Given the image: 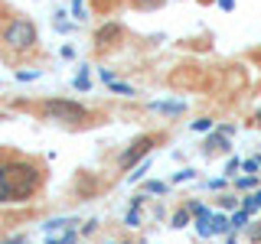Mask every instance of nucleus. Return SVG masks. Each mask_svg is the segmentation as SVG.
I'll return each mask as SVG.
<instances>
[{"label": "nucleus", "mask_w": 261, "mask_h": 244, "mask_svg": "<svg viewBox=\"0 0 261 244\" xmlns=\"http://www.w3.org/2000/svg\"><path fill=\"white\" fill-rule=\"evenodd\" d=\"M62 59H75V49H72V46H62Z\"/></svg>", "instance_id": "obj_29"}, {"label": "nucleus", "mask_w": 261, "mask_h": 244, "mask_svg": "<svg viewBox=\"0 0 261 244\" xmlns=\"http://www.w3.org/2000/svg\"><path fill=\"white\" fill-rule=\"evenodd\" d=\"M196 179V169H179V173H173V182H193Z\"/></svg>", "instance_id": "obj_25"}, {"label": "nucleus", "mask_w": 261, "mask_h": 244, "mask_svg": "<svg viewBox=\"0 0 261 244\" xmlns=\"http://www.w3.org/2000/svg\"><path fill=\"white\" fill-rule=\"evenodd\" d=\"M4 244H27V238H23V234H16V238H7Z\"/></svg>", "instance_id": "obj_32"}, {"label": "nucleus", "mask_w": 261, "mask_h": 244, "mask_svg": "<svg viewBox=\"0 0 261 244\" xmlns=\"http://www.w3.org/2000/svg\"><path fill=\"white\" fill-rule=\"evenodd\" d=\"M75 238H79V231H75V228H69L65 234H59V238H53V234H49L46 244H75Z\"/></svg>", "instance_id": "obj_16"}, {"label": "nucleus", "mask_w": 261, "mask_h": 244, "mask_svg": "<svg viewBox=\"0 0 261 244\" xmlns=\"http://www.w3.org/2000/svg\"><path fill=\"white\" fill-rule=\"evenodd\" d=\"M212 127H216V120H209V117H199V120H193V130H196V134H209Z\"/></svg>", "instance_id": "obj_20"}, {"label": "nucleus", "mask_w": 261, "mask_h": 244, "mask_svg": "<svg viewBox=\"0 0 261 244\" xmlns=\"http://www.w3.org/2000/svg\"><path fill=\"white\" fill-rule=\"evenodd\" d=\"M190 215H193V211H190V208H183V211H176V215H173V228H186V225H190Z\"/></svg>", "instance_id": "obj_23"}, {"label": "nucleus", "mask_w": 261, "mask_h": 244, "mask_svg": "<svg viewBox=\"0 0 261 244\" xmlns=\"http://www.w3.org/2000/svg\"><path fill=\"white\" fill-rule=\"evenodd\" d=\"M239 169H242V160L232 157V160L225 163V179H235V173H239Z\"/></svg>", "instance_id": "obj_22"}, {"label": "nucleus", "mask_w": 261, "mask_h": 244, "mask_svg": "<svg viewBox=\"0 0 261 244\" xmlns=\"http://www.w3.org/2000/svg\"><path fill=\"white\" fill-rule=\"evenodd\" d=\"M144 195H137L134 202H130V208H127V215H124V225L127 228H141V222H144Z\"/></svg>", "instance_id": "obj_5"}, {"label": "nucleus", "mask_w": 261, "mask_h": 244, "mask_svg": "<svg viewBox=\"0 0 261 244\" xmlns=\"http://www.w3.org/2000/svg\"><path fill=\"white\" fill-rule=\"evenodd\" d=\"M258 166H261V160H245V163H242L245 173H258Z\"/></svg>", "instance_id": "obj_27"}, {"label": "nucleus", "mask_w": 261, "mask_h": 244, "mask_svg": "<svg viewBox=\"0 0 261 244\" xmlns=\"http://www.w3.org/2000/svg\"><path fill=\"white\" fill-rule=\"evenodd\" d=\"M0 179H4V166H0Z\"/></svg>", "instance_id": "obj_35"}, {"label": "nucleus", "mask_w": 261, "mask_h": 244, "mask_svg": "<svg viewBox=\"0 0 261 244\" xmlns=\"http://www.w3.org/2000/svg\"><path fill=\"white\" fill-rule=\"evenodd\" d=\"M121 33H124V29H121V23H108V26H101V29L95 33V43L105 46V43H111V39H118Z\"/></svg>", "instance_id": "obj_7"}, {"label": "nucleus", "mask_w": 261, "mask_h": 244, "mask_svg": "<svg viewBox=\"0 0 261 244\" xmlns=\"http://www.w3.org/2000/svg\"><path fill=\"white\" fill-rule=\"evenodd\" d=\"M190 211H193L196 218H206V215H212V211H209L206 205H202V202H190Z\"/></svg>", "instance_id": "obj_26"}, {"label": "nucleus", "mask_w": 261, "mask_h": 244, "mask_svg": "<svg viewBox=\"0 0 261 244\" xmlns=\"http://www.w3.org/2000/svg\"><path fill=\"white\" fill-rule=\"evenodd\" d=\"M235 205V195H222V208H232Z\"/></svg>", "instance_id": "obj_31"}, {"label": "nucleus", "mask_w": 261, "mask_h": 244, "mask_svg": "<svg viewBox=\"0 0 261 244\" xmlns=\"http://www.w3.org/2000/svg\"><path fill=\"white\" fill-rule=\"evenodd\" d=\"M255 120H258V124H261V111H258V114H255Z\"/></svg>", "instance_id": "obj_34"}, {"label": "nucleus", "mask_w": 261, "mask_h": 244, "mask_svg": "<svg viewBox=\"0 0 261 244\" xmlns=\"http://www.w3.org/2000/svg\"><path fill=\"white\" fill-rule=\"evenodd\" d=\"M65 16H69V13H56V29H59V33H72V29H75L79 26V23H69V20H65Z\"/></svg>", "instance_id": "obj_17"}, {"label": "nucleus", "mask_w": 261, "mask_h": 244, "mask_svg": "<svg viewBox=\"0 0 261 244\" xmlns=\"http://www.w3.org/2000/svg\"><path fill=\"white\" fill-rule=\"evenodd\" d=\"M147 169H150V163H147V160H144V163H137V166L127 173V182H141V179L147 176Z\"/></svg>", "instance_id": "obj_13"}, {"label": "nucleus", "mask_w": 261, "mask_h": 244, "mask_svg": "<svg viewBox=\"0 0 261 244\" xmlns=\"http://www.w3.org/2000/svg\"><path fill=\"white\" fill-rule=\"evenodd\" d=\"M46 114L53 120H69V124H75V120L85 117V108H82L79 101H69V98H53V101H46Z\"/></svg>", "instance_id": "obj_3"}, {"label": "nucleus", "mask_w": 261, "mask_h": 244, "mask_svg": "<svg viewBox=\"0 0 261 244\" xmlns=\"http://www.w3.org/2000/svg\"><path fill=\"white\" fill-rule=\"evenodd\" d=\"M69 10H72V20H75V23H85V20H88L85 0H69Z\"/></svg>", "instance_id": "obj_10"}, {"label": "nucleus", "mask_w": 261, "mask_h": 244, "mask_svg": "<svg viewBox=\"0 0 261 244\" xmlns=\"http://www.w3.org/2000/svg\"><path fill=\"white\" fill-rule=\"evenodd\" d=\"M219 7H222V10H232V7H235V0H219Z\"/></svg>", "instance_id": "obj_33"}, {"label": "nucleus", "mask_w": 261, "mask_h": 244, "mask_svg": "<svg viewBox=\"0 0 261 244\" xmlns=\"http://www.w3.org/2000/svg\"><path fill=\"white\" fill-rule=\"evenodd\" d=\"M150 146H153V137H137V140L121 153V166H137V163L150 153Z\"/></svg>", "instance_id": "obj_4"}, {"label": "nucleus", "mask_w": 261, "mask_h": 244, "mask_svg": "<svg viewBox=\"0 0 261 244\" xmlns=\"http://www.w3.org/2000/svg\"><path fill=\"white\" fill-rule=\"evenodd\" d=\"M72 85H75L79 92H88V85H92V81H88V65H79V75L72 78Z\"/></svg>", "instance_id": "obj_12"}, {"label": "nucleus", "mask_w": 261, "mask_h": 244, "mask_svg": "<svg viewBox=\"0 0 261 244\" xmlns=\"http://www.w3.org/2000/svg\"><path fill=\"white\" fill-rule=\"evenodd\" d=\"M98 75H101V81H105V85H111V81H114V72H108V69H101Z\"/></svg>", "instance_id": "obj_28"}, {"label": "nucleus", "mask_w": 261, "mask_h": 244, "mask_svg": "<svg viewBox=\"0 0 261 244\" xmlns=\"http://www.w3.org/2000/svg\"><path fill=\"white\" fill-rule=\"evenodd\" d=\"M206 186H209V189H222V186H225V179H209Z\"/></svg>", "instance_id": "obj_30"}, {"label": "nucleus", "mask_w": 261, "mask_h": 244, "mask_svg": "<svg viewBox=\"0 0 261 244\" xmlns=\"http://www.w3.org/2000/svg\"><path fill=\"white\" fill-rule=\"evenodd\" d=\"M108 88H111L114 95H124V98H130V95H134V88H130V85H121V81H111Z\"/></svg>", "instance_id": "obj_24"}, {"label": "nucleus", "mask_w": 261, "mask_h": 244, "mask_svg": "<svg viewBox=\"0 0 261 244\" xmlns=\"http://www.w3.org/2000/svg\"><path fill=\"white\" fill-rule=\"evenodd\" d=\"M248 222H251V211H248V208H239V211L232 215V228H235V231H239V228H245Z\"/></svg>", "instance_id": "obj_14"}, {"label": "nucleus", "mask_w": 261, "mask_h": 244, "mask_svg": "<svg viewBox=\"0 0 261 244\" xmlns=\"http://www.w3.org/2000/svg\"><path fill=\"white\" fill-rule=\"evenodd\" d=\"M144 192H150V195H167V182L150 179V182H144Z\"/></svg>", "instance_id": "obj_18"}, {"label": "nucleus", "mask_w": 261, "mask_h": 244, "mask_svg": "<svg viewBox=\"0 0 261 244\" xmlns=\"http://www.w3.org/2000/svg\"><path fill=\"white\" fill-rule=\"evenodd\" d=\"M235 186H239V189H242V192H248V189H255V186H258V173H248V176H242V179H239V182H235Z\"/></svg>", "instance_id": "obj_19"}, {"label": "nucleus", "mask_w": 261, "mask_h": 244, "mask_svg": "<svg viewBox=\"0 0 261 244\" xmlns=\"http://www.w3.org/2000/svg\"><path fill=\"white\" fill-rule=\"evenodd\" d=\"M4 43L10 49H16V52L33 49L36 46V26L30 20H23V16H16V20H10V26L4 29Z\"/></svg>", "instance_id": "obj_2"}, {"label": "nucleus", "mask_w": 261, "mask_h": 244, "mask_svg": "<svg viewBox=\"0 0 261 244\" xmlns=\"http://www.w3.org/2000/svg\"><path fill=\"white\" fill-rule=\"evenodd\" d=\"M39 169L33 163H10L0 179V202H23L39 189Z\"/></svg>", "instance_id": "obj_1"}, {"label": "nucleus", "mask_w": 261, "mask_h": 244, "mask_svg": "<svg viewBox=\"0 0 261 244\" xmlns=\"http://www.w3.org/2000/svg\"><path fill=\"white\" fill-rule=\"evenodd\" d=\"M209 150H228V140H225V134L219 130V134H212L209 140H206V153Z\"/></svg>", "instance_id": "obj_11"}, {"label": "nucleus", "mask_w": 261, "mask_h": 244, "mask_svg": "<svg viewBox=\"0 0 261 244\" xmlns=\"http://www.w3.org/2000/svg\"><path fill=\"white\" fill-rule=\"evenodd\" d=\"M150 111L167 114V117H179L186 111V101H150Z\"/></svg>", "instance_id": "obj_6"}, {"label": "nucleus", "mask_w": 261, "mask_h": 244, "mask_svg": "<svg viewBox=\"0 0 261 244\" xmlns=\"http://www.w3.org/2000/svg\"><path fill=\"white\" fill-rule=\"evenodd\" d=\"M242 208H248L251 215H255V211L261 208V192H251V195H245V199H242Z\"/></svg>", "instance_id": "obj_15"}, {"label": "nucleus", "mask_w": 261, "mask_h": 244, "mask_svg": "<svg viewBox=\"0 0 261 244\" xmlns=\"http://www.w3.org/2000/svg\"><path fill=\"white\" fill-rule=\"evenodd\" d=\"M69 228H75V222H72V218H53V222L43 225V231H46V234H56V231H69Z\"/></svg>", "instance_id": "obj_8"}, {"label": "nucleus", "mask_w": 261, "mask_h": 244, "mask_svg": "<svg viewBox=\"0 0 261 244\" xmlns=\"http://www.w3.org/2000/svg\"><path fill=\"white\" fill-rule=\"evenodd\" d=\"M39 75H43L39 69H20V72H16V81H36Z\"/></svg>", "instance_id": "obj_21"}, {"label": "nucleus", "mask_w": 261, "mask_h": 244, "mask_svg": "<svg viewBox=\"0 0 261 244\" xmlns=\"http://www.w3.org/2000/svg\"><path fill=\"white\" fill-rule=\"evenodd\" d=\"M212 218V234H225V231H232V218H225V215H209Z\"/></svg>", "instance_id": "obj_9"}]
</instances>
